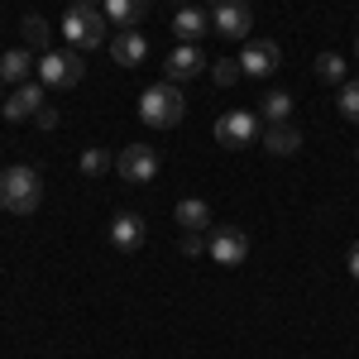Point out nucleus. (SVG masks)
Returning a JSON list of instances; mask_svg holds the SVG:
<instances>
[{
  "mask_svg": "<svg viewBox=\"0 0 359 359\" xmlns=\"http://www.w3.org/2000/svg\"><path fill=\"white\" fill-rule=\"evenodd\" d=\"M62 39H67V48H77V53L111 43L106 5H96V0H72V5H67V15H62Z\"/></svg>",
  "mask_w": 359,
  "mask_h": 359,
  "instance_id": "1",
  "label": "nucleus"
},
{
  "mask_svg": "<svg viewBox=\"0 0 359 359\" xmlns=\"http://www.w3.org/2000/svg\"><path fill=\"white\" fill-rule=\"evenodd\" d=\"M182 115H187V96H182V86L168 82V77L154 82L139 96V120L149 130H172V125H182Z\"/></svg>",
  "mask_w": 359,
  "mask_h": 359,
  "instance_id": "2",
  "label": "nucleus"
},
{
  "mask_svg": "<svg viewBox=\"0 0 359 359\" xmlns=\"http://www.w3.org/2000/svg\"><path fill=\"white\" fill-rule=\"evenodd\" d=\"M39 201H43V177H39V168L15 163V168L0 172V206H5V211H15V216H34Z\"/></svg>",
  "mask_w": 359,
  "mask_h": 359,
  "instance_id": "3",
  "label": "nucleus"
},
{
  "mask_svg": "<svg viewBox=\"0 0 359 359\" xmlns=\"http://www.w3.org/2000/svg\"><path fill=\"white\" fill-rule=\"evenodd\" d=\"M86 77V57L77 48H48V53L39 57V82L43 86H77Z\"/></svg>",
  "mask_w": 359,
  "mask_h": 359,
  "instance_id": "4",
  "label": "nucleus"
},
{
  "mask_svg": "<svg viewBox=\"0 0 359 359\" xmlns=\"http://www.w3.org/2000/svg\"><path fill=\"white\" fill-rule=\"evenodd\" d=\"M158 168H163V158H158L154 144H125V149L115 154V172H120L125 182H135V187H149V182L158 177Z\"/></svg>",
  "mask_w": 359,
  "mask_h": 359,
  "instance_id": "5",
  "label": "nucleus"
},
{
  "mask_svg": "<svg viewBox=\"0 0 359 359\" xmlns=\"http://www.w3.org/2000/svg\"><path fill=\"white\" fill-rule=\"evenodd\" d=\"M211 29L221 39H230V43H245L249 29H254V15H249L245 0H216L211 5Z\"/></svg>",
  "mask_w": 359,
  "mask_h": 359,
  "instance_id": "6",
  "label": "nucleus"
},
{
  "mask_svg": "<svg viewBox=\"0 0 359 359\" xmlns=\"http://www.w3.org/2000/svg\"><path fill=\"white\" fill-rule=\"evenodd\" d=\"M206 254L225 264V269H235V264H245L249 259V235L240 225H216L211 235H206Z\"/></svg>",
  "mask_w": 359,
  "mask_h": 359,
  "instance_id": "7",
  "label": "nucleus"
},
{
  "mask_svg": "<svg viewBox=\"0 0 359 359\" xmlns=\"http://www.w3.org/2000/svg\"><path fill=\"white\" fill-rule=\"evenodd\" d=\"M283 67V48L273 39H245V53H240V72L245 77H273Z\"/></svg>",
  "mask_w": 359,
  "mask_h": 359,
  "instance_id": "8",
  "label": "nucleus"
},
{
  "mask_svg": "<svg viewBox=\"0 0 359 359\" xmlns=\"http://www.w3.org/2000/svg\"><path fill=\"white\" fill-rule=\"evenodd\" d=\"M216 139H221L225 149H245V144H254V139H259V115L225 111L221 120H216Z\"/></svg>",
  "mask_w": 359,
  "mask_h": 359,
  "instance_id": "9",
  "label": "nucleus"
},
{
  "mask_svg": "<svg viewBox=\"0 0 359 359\" xmlns=\"http://www.w3.org/2000/svg\"><path fill=\"white\" fill-rule=\"evenodd\" d=\"M43 111V82H20L10 96H5V106H0V115L15 125V120H34V115Z\"/></svg>",
  "mask_w": 359,
  "mask_h": 359,
  "instance_id": "10",
  "label": "nucleus"
},
{
  "mask_svg": "<svg viewBox=\"0 0 359 359\" xmlns=\"http://www.w3.org/2000/svg\"><path fill=\"white\" fill-rule=\"evenodd\" d=\"M168 82H192V77H201V72H206V53H201V48H196V43H182V48H172V53H168Z\"/></svg>",
  "mask_w": 359,
  "mask_h": 359,
  "instance_id": "11",
  "label": "nucleus"
},
{
  "mask_svg": "<svg viewBox=\"0 0 359 359\" xmlns=\"http://www.w3.org/2000/svg\"><path fill=\"white\" fill-rule=\"evenodd\" d=\"M144 240H149V225H144L139 211H120V216L111 221V245L120 249V254H135Z\"/></svg>",
  "mask_w": 359,
  "mask_h": 359,
  "instance_id": "12",
  "label": "nucleus"
},
{
  "mask_svg": "<svg viewBox=\"0 0 359 359\" xmlns=\"http://www.w3.org/2000/svg\"><path fill=\"white\" fill-rule=\"evenodd\" d=\"M111 57H115V67H139V62L149 57V39H144L139 29H115L111 34Z\"/></svg>",
  "mask_w": 359,
  "mask_h": 359,
  "instance_id": "13",
  "label": "nucleus"
},
{
  "mask_svg": "<svg viewBox=\"0 0 359 359\" xmlns=\"http://www.w3.org/2000/svg\"><path fill=\"white\" fill-rule=\"evenodd\" d=\"M206 29H211V15H206L201 5H182V10L172 15V34H177L182 43H196V39H206Z\"/></svg>",
  "mask_w": 359,
  "mask_h": 359,
  "instance_id": "14",
  "label": "nucleus"
},
{
  "mask_svg": "<svg viewBox=\"0 0 359 359\" xmlns=\"http://www.w3.org/2000/svg\"><path fill=\"white\" fill-rule=\"evenodd\" d=\"M259 139H264V149H269L273 158H292V154L302 149V135H297L292 125H269Z\"/></svg>",
  "mask_w": 359,
  "mask_h": 359,
  "instance_id": "15",
  "label": "nucleus"
},
{
  "mask_svg": "<svg viewBox=\"0 0 359 359\" xmlns=\"http://www.w3.org/2000/svg\"><path fill=\"white\" fill-rule=\"evenodd\" d=\"M34 67H39V62H34L29 48H10V53L0 57V82L20 86V82H29V72H34Z\"/></svg>",
  "mask_w": 359,
  "mask_h": 359,
  "instance_id": "16",
  "label": "nucleus"
},
{
  "mask_svg": "<svg viewBox=\"0 0 359 359\" xmlns=\"http://www.w3.org/2000/svg\"><path fill=\"white\" fill-rule=\"evenodd\" d=\"M149 15V0H106V20L111 29H135Z\"/></svg>",
  "mask_w": 359,
  "mask_h": 359,
  "instance_id": "17",
  "label": "nucleus"
},
{
  "mask_svg": "<svg viewBox=\"0 0 359 359\" xmlns=\"http://www.w3.org/2000/svg\"><path fill=\"white\" fill-rule=\"evenodd\" d=\"M172 221L182 225V230H196V235H201L206 221H211V206H206L201 196H182V201H177V211H172Z\"/></svg>",
  "mask_w": 359,
  "mask_h": 359,
  "instance_id": "18",
  "label": "nucleus"
},
{
  "mask_svg": "<svg viewBox=\"0 0 359 359\" xmlns=\"http://www.w3.org/2000/svg\"><path fill=\"white\" fill-rule=\"evenodd\" d=\"M25 43L29 48H43V53H48V48H53V29H48V20H43V15H25Z\"/></svg>",
  "mask_w": 359,
  "mask_h": 359,
  "instance_id": "19",
  "label": "nucleus"
},
{
  "mask_svg": "<svg viewBox=\"0 0 359 359\" xmlns=\"http://www.w3.org/2000/svg\"><path fill=\"white\" fill-rule=\"evenodd\" d=\"M287 115H292V96L287 91H269L264 96V120L269 125H287Z\"/></svg>",
  "mask_w": 359,
  "mask_h": 359,
  "instance_id": "20",
  "label": "nucleus"
},
{
  "mask_svg": "<svg viewBox=\"0 0 359 359\" xmlns=\"http://www.w3.org/2000/svg\"><path fill=\"white\" fill-rule=\"evenodd\" d=\"M77 163H82V172H86V177H101V172H111V168H115V158L106 154V149H101V144H91V149H86V154L77 158Z\"/></svg>",
  "mask_w": 359,
  "mask_h": 359,
  "instance_id": "21",
  "label": "nucleus"
},
{
  "mask_svg": "<svg viewBox=\"0 0 359 359\" xmlns=\"http://www.w3.org/2000/svg\"><path fill=\"white\" fill-rule=\"evenodd\" d=\"M240 77H245V72H240V57H216V62H211V82L216 86H235Z\"/></svg>",
  "mask_w": 359,
  "mask_h": 359,
  "instance_id": "22",
  "label": "nucleus"
},
{
  "mask_svg": "<svg viewBox=\"0 0 359 359\" xmlns=\"http://www.w3.org/2000/svg\"><path fill=\"white\" fill-rule=\"evenodd\" d=\"M316 77H321V82H340V86H345V57H340V53H321V57H316Z\"/></svg>",
  "mask_w": 359,
  "mask_h": 359,
  "instance_id": "23",
  "label": "nucleus"
},
{
  "mask_svg": "<svg viewBox=\"0 0 359 359\" xmlns=\"http://www.w3.org/2000/svg\"><path fill=\"white\" fill-rule=\"evenodd\" d=\"M340 115H345L350 125H359V82L340 86Z\"/></svg>",
  "mask_w": 359,
  "mask_h": 359,
  "instance_id": "24",
  "label": "nucleus"
},
{
  "mask_svg": "<svg viewBox=\"0 0 359 359\" xmlns=\"http://www.w3.org/2000/svg\"><path fill=\"white\" fill-rule=\"evenodd\" d=\"M182 254H187V259H196V254H206V235H196V230H187V235H182Z\"/></svg>",
  "mask_w": 359,
  "mask_h": 359,
  "instance_id": "25",
  "label": "nucleus"
},
{
  "mask_svg": "<svg viewBox=\"0 0 359 359\" xmlns=\"http://www.w3.org/2000/svg\"><path fill=\"white\" fill-rule=\"evenodd\" d=\"M57 120H62V115H57L53 106H43V111L34 115V125H39V130H57Z\"/></svg>",
  "mask_w": 359,
  "mask_h": 359,
  "instance_id": "26",
  "label": "nucleus"
},
{
  "mask_svg": "<svg viewBox=\"0 0 359 359\" xmlns=\"http://www.w3.org/2000/svg\"><path fill=\"white\" fill-rule=\"evenodd\" d=\"M350 278H355V283H359V240H355V245H350Z\"/></svg>",
  "mask_w": 359,
  "mask_h": 359,
  "instance_id": "27",
  "label": "nucleus"
},
{
  "mask_svg": "<svg viewBox=\"0 0 359 359\" xmlns=\"http://www.w3.org/2000/svg\"><path fill=\"white\" fill-rule=\"evenodd\" d=\"M355 53H359V34H355Z\"/></svg>",
  "mask_w": 359,
  "mask_h": 359,
  "instance_id": "28",
  "label": "nucleus"
},
{
  "mask_svg": "<svg viewBox=\"0 0 359 359\" xmlns=\"http://www.w3.org/2000/svg\"><path fill=\"white\" fill-rule=\"evenodd\" d=\"M0 106H5V96H0Z\"/></svg>",
  "mask_w": 359,
  "mask_h": 359,
  "instance_id": "29",
  "label": "nucleus"
},
{
  "mask_svg": "<svg viewBox=\"0 0 359 359\" xmlns=\"http://www.w3.org/2000/svg\"><path fill=\"white\" fill-rule=\"evenodd\" d=\"M245 5H254V0H245Z\"/></svg>",
  "mask_w": 359,
  "mask_h": 359,
  "instance_id": "30",
  "label": "nucleus"
},
{
  "mask_svg": "<svg viewBox=\"0 0 359 359\" xmlns=\"http://www.w3.org/2000/svg\"><path fill=\"white\" fill-rule=\"evenodd\" d=\"M355 158H359V149H355Z\"/></svg>",
  "mask_w": 359,
  "mask_h": 359,
  "instance_id": "31",
  "label": "nucleus"
}]
</instances>
